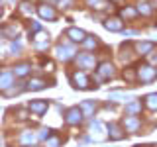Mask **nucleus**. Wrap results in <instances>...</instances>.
<instances>
[{"label": "nucleus", "instance_id": "obj_9", "mask_svg": "<svg viewBox=\"0 0 157 147\" xmlns=\"http://www.w3.org/2000/svg\"><path fill=\"white\" fill-rule=\"evenodd\" d=\"M37 12L43 20H55L57 18V12L53 10V6H49V4H41V6L37 8Z\"/></svg>", "mask_w": 157, "mask_h": 147}, {"label": "nucleus", "instance_id": "obj_29", "mask_svg": "<svg viewBox=\"0 0 157 147\" xmlns=\"http://www.w3.org/2000/svg\"><path fill=\"white\" fill-rule=\"evenodd\" d=\"M153 4H155V6H157V0H153Z\"/></svg>", "mask_w": 157, "mask_h": 147}, {"label": "nucleus", "instance_id": "obj_20", "mask_svg": "<svg viewBox=\"0 0 157 147\" xmlns=\"http://www.w3.org/2000/svg\"><path fill=\"white\" fill-rule=\"evenodd\" d=\"M78 108L82 110V114H85V116H92V114H94V110H96V104H94V102H88V100H86V102H82Z\"/></svg>", "mask_w": 157, "mask_h": 147}, {"label": "nucleus", "instance_id": "obj_26", "mask_svg": "<svg viewBox=\"0 0 157 147\" xmlns=\"http://www.w3.org/2000/svg\"><path fill=\"white\" fill-rule=\"evenodd\" d=\"M122 16H124V18H134L136 16V10L134 8H126V10H122Z\"/></svg>", "mask_w": 157, "mask_h": 147}, {"label": "nucleus", "instance_id": "obj_15", "mask_svg": "<svg viewBox=\"0 0 157 147\" xmlns=\"http://www.w3.org/2000/svg\"><path fill=\"white\" fill-rule=\"evenodd\" d=\"M151 51H153V43H151V41L136 43V53H137V55H149Z\"/></svg>", "mask_w": 157, "mask_h": 147}, {"label": "nucleus", "instance_id": "obj_18", "mask_svg": "<svg viewBox=\"0 0 157 147\" xmlns=\"http://www.w3.org/2000/svg\"><path fill=\"white\" fill-rule=\"evenodd\" d=\"M20 32V26H16V24H8V26L2 28V36L4 37H16Z\"/></svg>", "mask_w": 157, "mask_h": 147}, {"label": "nucleus", "instance_id": "obj_6", "mask_svg": "<svg viewBox=\"0 0 157 147\" xmlns=\"http://www.w3.org/2000/svg\"><path fill=\"white\" fill-rule=\"evenodd\" d=\"M71 82H73V86H77V88H90V82H88V78L85 73H73L71 75Z\"/></svg>", "mask_w": 157, "mask_h": 147}, {"label": "nucleus", "instance_id": "obj_10", "mask_svg": "<svg viewBox=\"0 0 157 147\" xmlns=\"http://www.w3.org/2000/svg\"><path fill=\"white\" fill-rule=\"evenodd\" d=\"M14 71H2V77H0V88H2L4 92L10 88V85L14 82Z\"/></svg>", "mask_w": 157, "mask_h": 147}, {"label": "nucleus", "instance_id": "obj_28", "mask_svg": "<svg viewBox=\"0 0 157 147\" xmlns=\"http://www.w3.org/2000/svg\"><path fill=\"white\" fill-rule=\"evenodd\" d=\"M10 49H12L14 53H18L20 49H22V45H20V43H12V45H10Z\"/></svg>", "mask_w": 157, "mask_h": 147}, {"label": "nucleus", "instance_id": "obj_8", "mask_svg": "<svg viewBox=\"0 0 157 147\" xmlns=\"http://www.w3.org/2000/svg\"><path fill=\"white\" fill-rule=\"evenodd\" d=\"M47 100H33V102H29V110L33 112V114H37V116H43L47 112Z\"/></svg>", "mask_w": 157, "mask_h": 147}, {"label": "nucleus", "instance_id": "obj_1", "mask_svg": "<svg viewBox=\"0 0 157 147\" xmlns=\"http://www.w3.org/2000/svg\"><path fill=\"white\" fill-rule=\"evenodd\" d=\"M136 71H137V81L141 82H151L157 78V69H153L151 65H140Z\"/></svg>", "mask_w": 157, "mask_h": 147}, {"label": "nucleus", "instance_id": "obj_17", "mask_svg": "<svg viewBox=\"0 0 157 147\" xmlns=\"http://www.w3.org/2000/svg\"><path fill=\"white\" fill-rule=\"evenodd\" d=\"M124 110H126V114H128V116H134V114H137V112L141 110V100H132V102H128Z\"/></svg>", "mask_w": 157, "mask_h": 147}, {"label": "nucleus", "instance_id": "obj_14", "mask_svg": "<svg viewBox=\"0 0 157 147\" xmlns=\"http://www.w3.org/2000/svg\"><path fill=\"white\" fill-rule=\"evenodd\" d=\"M36 139H37V135L33 134V131H29V130L22 131V135L18 137V141H20V143H22V145H32V143H33V141H36Z\"/></svg>", "mask_w": 157, "mask_h": 147}, {"label": "nucleus", "instance_id": "obj_13", "mask_svg": "<svg viewBox=\"0 0 157 147\" xmlns=\"http://www.w3.org/2000/svg\"><path fill=\"white\" fill-rule=\"evenodd\" d=\"M67 37H71L73 41H85L86 33L82 32V29H78V28H69L67 29Z\"/></svg>", "mask_w": 157, "mask_h": 147}, {"label": "nucleus", "instance_id": "obj_24", "mask_svg": "<svg viewBox=\"0 0 157 147\" xmlns=\"http://www.w3.org/2000/svg\"><path fill=\"white\" fill-rule=\"evenodd\" d=\"M61 145V137H49L45 139V147H59Z\"/></svg>", "mask_w": 157, "mask_h": 147}, {"label": "nucleus", "instance_id": "obj_2", "mask_svg": "<svg viewBox=\"0 0 157 147\" xmlns=\"http://www.w3.org/2000/svg\"><path fill=\"white\" fill-rule=\"evenodd\" d=\"M75 63L78 69H94L96 67V59L92 53H78L75 57Z\"/></svg>", "mask_w": 157, "mask_h": 147}, {"label": "nucleus", "instance_id": "obj_16", "mask_svg": "<svg viewBox=\"0 0 157 147\" xmlns=\"http://www.w3.org/2000/svg\"><path fill=\"white\" fill-rule=\"evenodd\" d=\"M47 86V81L45 78H32V81L28 82V90H41V88Z\"/></svg>", "mask_w": 157, "mask_h": 147}, {"label": "nucleus", "instance_id": "obj_4", "mask_svg": "<svg viewBox=\"0 0 157 147\" xmlns=\"http://www.w3.org/2000/svg\"><path fill=\"white\" fill-rule=\"evenodd\" d=\"M82 110L81 108H69V110L65 112V122L69 126H78L82 122Z\"/></svg>", "mask_w": 157, "mask_h": 147}, {"label": "nucleus", "instance_id": "obj_23", "mask_svg": "<svg viewBox=\"0 0 157 147\" xmlns=\"http://www.w3.org/2000/svg\"><path fill=\"white\" fill-rule=\"evenodd\" d=\"M137 12L144 14V16H149V14H151V6L147 2H140V4H137Z\"/></svg>", "mask_w": 157, "mask_h": 147}, {"label": "nucleus", "instance_id": "obj_11", "mask_svg": "<svg viewBox=\"0 0 157 147\" xmlns=\"http://www.w3.org/2000/svg\"><path fill=\"white\" fill-rule=\"evenodd\" d=\"M104 28L110 29V32H122L124 29V22L120 18H108L104 22Z\"/></svg>", "mask_w": 157, "mask_h": 147}, {"label": "nucleus", "instance_id": "obj_27", "mask_svg": "<svg viewBox=\"0 0 157 147\" xmlns=\"http://www.w3.org/2000/svg\"><path fill=\"white\" fill-rule=\"evenodd\" d=\"M85 45H86V47H96V45H98V39L86 37V39H85Z\"/></svg>", "mask_w": 157, "mask_h": 147}, {"label": "nucleus", "instance_id": "obj_3", "mask_svg": "<svg viewBox=\"0 0 157 147\" xmlns=\"http://www.w3.org/2000/svg\"><path fill=\"white\" fill-rule=\"evenodd\" d=\"M116 75V71H114V65L112 63H100L96 69V78L98 81H108V78H112Z\"/></svg>", "mask_w": 157, "mask_h": 147}, {"label": "nucleus", "instance_id": "obj_5", "mask_svg": "<svg viewBox=\"0 0 157 147\" xmlns=\"http://www.w3.org/2000/svg\"><path fill=\"white\" fill-rule=\"evenodd\" d=\"M55 53H57V59H61V61H69L71 57H75V49H73L71 45H63V43H59V45L55 47Z\"/></svg>", "mask_w": 157, "mask_h": 147}, {"label": "nucleus", "instance_id": "obj_21", "mask_svg": "<svg viewBox=\"0 0 157 147\" xmlns=\"http://www.w3.org/2000/svg\"><path fill=\"white\" fill-rule=\"evenodd\" d=\"M28 73H29V65H28V63H22V65L14 67V75H16V77H26Z\"/></svg>", "mask_w": 157, "mask_h": 147}, {"label": "nucleus", "instance_id": "obj_7", "mask_svg": "<svg viewBox=\"0 0 157 147\" xmlns=\"http://www.w3.org/2000/svg\"><path fill=\"white\" fill-rule=\"evenodd\" d=\"M122 126H124V130H128V131H137L141 127V120L137 116H126L124 122H122Z\"/></svg>", "mask_w": 157, "mask_h": 147}, {"label": "nucleus", "instance_id": "obj_25", "mask_svg": "<svg viewBox=\"0 0 157 147\" xmlns=\"http://www.w3.org/2000/svg\"><path fill=\"white\" fill-rule=\"evenodd\" d=\"M32 6H29V2H28V0H24V2H22V6H20V12H24V14H29V12H32Z\"/></svg>", "mask_w": 157, "mask_h": 147}, {"label": "nucleus", "instance_id": "obj_22", "mask_svg": "<svg viewBox=\"0 0 157 147\" xmlns=\"http://www.w3.org/2000/svg\"><path fill=\"white\" fill-rule=\"evenodd\" d=\"M86 4H88V6H92V8H98V10H102V8L108 6L106 0H86Z\"/></svg>", "mask_w": 157, "mask_h": 147}, {"label": "nucleus", "instance_id": "obj_19", "mask_svg": "<svg viewBox=\"0 0 157 147\" xmlns=\"http://www.w3.org/2000/svg\"><path fill=\"white\" fill-rule=\"evenodd\" d=\"M144 106L147 110H157V94H147L144 98Z\"/></svg>", "mask_w": 157, "mask_h": 147}, {"label": "nucleus", "instance_id": "obj_12", "mask_svg": "<svg viewBox=\"0 0 157 147\" xmlns=\"http://www.w3.org/2000/svg\"><path fill=\"white\" fill-rule=\"evenodd\" d=\"M122 127H124V126H118V124H110V126H108V131H110V139H124V137H126V134H124V131H122Z\"/></svg>", "mask_w": 157, "mask_h": 147}]
</instances>
